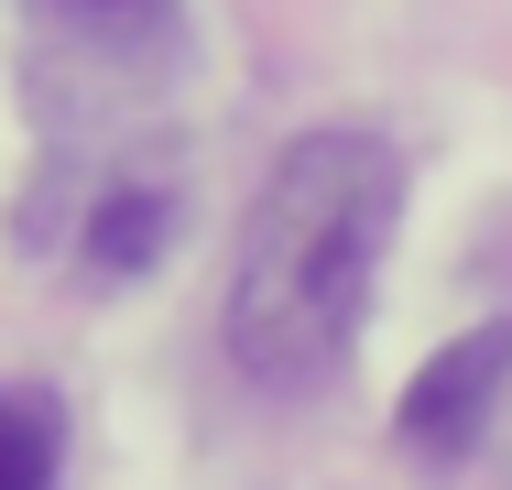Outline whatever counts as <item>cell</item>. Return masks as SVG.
Segmentation results:
<instances>
[{"label": "cell", "mask_w": 512, "mask_h": 490, "mask_svg": "<svg viewBox=\"0 0 512 490\" xmlns=\"http://www.w3.org/2000/svg\"><path fill=\"white\" fill-rule=\"evenodd\" d=\"M55 458H66L55 392H0V490H55Z\"/></svg>", "instance_id": "5b68a950"}, {"label": "cell", "mask_w": 512, "mask_h": 490, "mask_svg": "<svg viewBox=\"0 0 512 490\" xmlns=\"http://www.w3.org/2000/svg\"><path fill=\"white\" fill-rule=\"evenodd\" d=\"M186 55V11L175 0H44L33 11V77L44 109H66V88H153Z\"/></svg>", "instance_id": "7a4b0ae2"}, {"label": "cell", "mask_w": 512, "mask_h": 490, "mask_svg": "<svg viewBox=\"0 0 512 490\" xmlns=\"http://www.w3.org/2000/svg\"><path fill=\"white\" fill-rule=\"evenodd\" d=\"M164 240H175V196L142 186V175H131V186H109L99 207H88V262H99V273H142Z\"/></svg>", "instance_id": "277c9868"}, {"label": "cell", "mask_w": 512, "mask_h": 490, "mask_svg": "<svg viewBox=\"0 0 512 490\" xmlns=\"http://www.w3.org/2000/svg\"><path fill=\"white\" fill-rule=\"evenodd\" d=\"M404 218V164L382 131H306L262 175L240 251H229V360L262 392H316L382 284Z\"/></svg>", "instance_id": "6da1fadb"}, {"label": "cell", "mask_w": 512, "mask_h": 490, "mask_svg": "<svg viewBox=\"0 0 512 490\" xmlns=\"http://www.w3.org/2000/svg\"><path fill=\"white\" fill-rule=\"evenodd\" d=\"M502 382H512V327H469V338H447V349L404 382V414H393L404 458H425V469L469 458L480 425H491V403H502Z\"/></svg>", "instance_id": "3957f363"}]
</instances>
